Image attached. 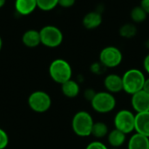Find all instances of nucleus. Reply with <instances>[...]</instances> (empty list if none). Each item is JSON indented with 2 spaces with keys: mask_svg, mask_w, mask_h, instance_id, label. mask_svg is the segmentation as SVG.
Returning <instances> with one entry per match:
<instances>
[{
  "mask_svg": "<svg viewBox=\"0 0 149 149\" xmlns=\"http://www.w3.org/2000/svg\"><path fill=\"white\" fill-rule=\"evenodd\" d=\"M105 69H106V67H105L100 61L93 63V64L91 65V66H90V71H91V72L93 73V74H96V75H100V74H102Z\"/></svg>",
  "mask_w": 149,
  "mask_h": 149,
  "instance_id": "obj_22",
  "label": "nucleus"
},
{
  "mask_svg": "<svg viewBox=\"0 0 149 149\" xmlns=\"http://www.w3.org/2000/svg\"><path fill=\"white\" fill-rule=\"evenodd\" d=\"M149 15V0H141V4H140Z\"/></svg>",
  "mask_w": 149,
  "mask_h": 149,
  "instance_id": "obj_28",
  "label": "nucleus"
},
{
  "mask_svg": "<svg viewBox=\"0 0 149 149\" xmlns=\"http://www.w3.org/2000/svg\"><path fill=\"white\" fill-rule=\"evenodd\" d=\"M143 69L149 75V53H148L143 59Z\"/></svg>",
  "mask_w": 149,
  "mask_h": 149,
  "instance_id": "obj_27",
  "label": "nucleus"
},
{
  "mask_svg": "<svg viewBox=\"0 0 149 149\" xmlns=\"http://www.w3.org/2000/svg\"><path fill=\"white\" fill-rule=\"evenodd\" d=\"M8 144L9 136L3 128H0V149H5L8 147Z\"/></svg>",
  "mask_w": 149,
  "mask_h": 149,
  "instance_id": "obj_23",
  "label": "nucleus"
},
{
  "mask_svg": "<svg viewBox=\"0 0 149 149\" xmlns=\"http://www.w3.org/2000/svg\"><path fill=\"white\" fill-rule=\"evenodd\" d=\"M109 132H110L109 127L105 122L96 121L93 123L91 135H93L94 138H96L98 140H100V139L107 137Z\"/></svg>",
  "mask_w": 149,
  "mask_h": 149,
  "instance_id": "obj_18",
  "label": "nucleus"
},
{
  "mask_svg": "<svg viewBox=\"0 0 149 149\" xmlns=\"http://www.w3.org/2000/svg\"><path fill=\"white\" fill-rule=\"evenodd\" d=\"M94 120L92 114L86 111L77 112L72 119V129L73 133L81 138L91 136Z\"/></svg>",
  "mask_w": 149,
  "mask_h": 149,
  "instance_id": "obj_2",
  "label": "nucleus"
},
{
  "mask_svg": "<svg viewBox=\"0 0 149 149\" xmlns=\"http://www.w3.org/2000/svg\"><path fill=\"white\" fill-rule=\"evenodd\" d=\"M103 85L107 92L113 94L119 93L123 91L122 76L116 73H110L105 77Z\"/></svg>",
  "mask_w": 149,
  "mask_h": 149,
  "instance_id": "obj_10",
  "label": "nucleus"
},
{
  "mask_svg": "<svg viewBox=\"0 0 149 149\" xmlns=\"http://www.w3.org/2000/svg\"><path fill=\"white\" fill-rule=\"evenodd\" d=\"M28 106L35 113H43L52 107V98L45 91H35L28 97Z\"/></svg>",
  "mask_w": 149,
  "mask_h": 149,
  "instance_id": "obj_7",
  "label": "nucleus"
},
{
  "mask_svg": "<svg viewBox=\"0 0 149 149\" xmlns=\"http://www.w3.org/2000/svg\"><path fill=\"white\" fill-rule=\"evenodd\" d=\"M96 93H97V92H96L94 89H93V88H87V89H86V90L84 91L83 96H84V98H85L86 100L91 102V100H92L93 99V97L95 96Z\"/></svg>",
  "mask_w": 149,
  "mask_h": 149,
  "instance_id": "obj_25",
  "label": "nucleus"
},
{
  "mask_svg": "<svg viewBox=\"0 0 149 149\" xmlns=\"http://www.w3.org/2000/svg\"><path fill=\"white\" fill-rule=\"evenodd\" d=\"M5 3H6V0H0V9L4 6Z\"/></svg>",
  "mask_w": 149,
  "mask_h": 149,
  "instance_id": "obj_30",
  "label": "nucleus"
},
{
  "mask_svg": "<svg viewBox=\"0 0 149 149\" xmlns=\"http://www.w3.org/2000/svg\"><path fill=\"white\" fill-rule=\"evenodd\" d=\"M103 17L101 12L98 10H93L89 11L84 16L82 19V24L86 30H94L101 25Z\"/></svg>",
  "mask_w": 149,
  "mask_h": 149,
  "instance_id": "obj_11",
  "label": "nucleus"
},
{
  "mask_svg": "<svg viewBox=\"0 0 149 149\" xmlns=\"http://www.w3.org/2000/svg\"><path fill=\"white\" fill-rule=\"evenodd\" d=\"M148 16V14L141 5L134 6L130 11V17L134 24L143 23L147 19Z\"/></svg>",
  "mask_w": 149,
  "mask_h": 149,
  "instance_id": "obj_19",
  "label": "nucleus"
},
{
  "mask_svg": "<svg viewBox=\"0 0 149 149\" xmlns=\"http://www.w3.org/2000/svg\"><path fill=\"white\" fill-rule=\"evenodd\" d=\"M127 149H149V138L138 133L133 134L128 140Z\"/></svg>",
  "mask_w": 149,
  "mask_h": 149,
  "instance_id": "obj_16",
  "label": "nucleus"
},
{
  "mask_svg": "<svg viewBox=\"0 0 149 149\" xmlns=\"http://www.w3.org/2000/svg\"><path fill=\"white\" fill-rule=\"evenodd\" d=\"M111 149H120V148H111Z\"/></svg>",
  "mask_w": 149,
  "mask_h": 149,
  "instance_id": "obj_33",
  "label": "nucleus"
},
{
  "mask_svg": "<svg viewBox=\"0 0 149 149\" xmlns=\"http://www.w3.org/2000/svg\"><path fill=\"white\" fill-rule=\"evenodd\" d=\"M131 106L135 113L149 112V93L141 90L131 95Z\"/></svg>",
  "mask_w": 149,
  "mask_h": 149,
  "instance_id": "obj_9",
  "label": "nucleus"
},
{
  "mask_svg": "<svg viewBox=\"0 0 149 149\" xmlns=\"http://www.w3.org/2000/svg\"><path fill=\"white\" fill-rule=\"evenodd\" d=\"M22 43L28 48H35L41 44L39 31L30 29L24 32L22 36Z\"/></svg>",
  "mask_w": 149,
  "mask_h": 149,
  "instance_id": "obj_14",
  "label": "nucleus"
},
{
  "mask_svg": "<svg viewBox=\"0 0 149 149\" xmlns=\"http://www.w3.org/2000/svg\"><path fill=\"white\" fill-rule=\"evenodd\" d=\"M145 46H146L147 49H148L149 50V38L146 40V42H145Z\"/></svg>",
  "mask_w": 149,
  "mask_h": 149,
  "instance_id": "obj_31",
  "label": "nucleus"
},
{
  "mask_svg": "<svg viewBox=\"0 0 149 149\" xmlns=\"http://www.w3.org/2000/svg\"><path fill=\"white\" fill-rule=\"evenodd\" d=\"M143 91L147 92L148 93H149V77L146 78L145 82H144V86H143Z\"/></svg>",
  "mask_w": 149,
  "mask_h": 149,
  "instance_id": "obj_29",
  "label": "nucleus"
},
{
  "mask_svg": "<svg viewBox=\"0 0 149 149\" xmlns=\"http://www.w3.org/2000/svg\"><path fill=\"white\" fill-rule=\"evenodd\" d=\"M123 60L122 52L114 45H108L104 47L99 55V61L106 68L118 67Z\"/></svg>",
  "mask_w": 149,
  "mask_h": 149,
  "instance_id": "obj_8",
  "label": "nucleus"
},
{
  "mask_svg": "<svg viewBox=\"0 0 149 149\" xmlns=\"http://www.w3.org/2000/svg\"><path fill=\"white\" fill-rule=\"evenodd\" d=\"M48 72L51 79L59 85L72 79V68L69 62L64 58L52 60L49 65Z\"/></svg>",
  "mask_w": 149,
  "mask_h": 149,
  "instance_id": "obj_3",
  "label": "nucleus"
},
{
  "mask_svg": "<svg viewBox=\"0 0 149 149\" xmlns=\"http://www.w3.org/2000/svg\"><path fill=\"white\" fill-rule=\"evenodd\" d=\"M107 138V142L112 147V148H120L127 141V134L116 128L111 130L108 133Z\"/></svg>",
  "mask_w": 149,
  "mask_h": 149,
  "instance_id": "obj_15",
  "label": "nucleus"
},
{
  "mask_svg": "<svg viewBox=\"0 0 149 149\" xmlns=\"http://www.w3.org/2000/svg\"><path fill=\"white\" fill-rule=\"evenodd\" d=\"M134 132L149 138V112L135 113Z\"/></svg>",
  "mask_w": 149,
  "mask_h": 149,
  "instance_id": "obj_12",
  "label": "nucleus"
},
{
  "mask_svg": "<svg viewBox=\"0 0 149 149\" xmlns=\"http://www.w3.org/2000/svg\"><path fill=\"white\" fill-rule=\"evenodd\" d=\"M138 29L134 23H127L120 27L119 34L124 38H133L137 35Z\"/></svg>",
  "mask_w": 149,
  "mask_h": 149,
  "instance_id": "obj_20",
  "label": "nucleus"
},
{
  "mask_svg": "<svg viewBox=\"0 0 149 149\" xmlns=\"http://www.w3.org/2000/svg\"><path fill=\"white\" fill-rule=\"evenodd\" d=\"M38 8L43 11H50L58 5V0H37Z\"/></svg>",
  "mask_w": 149,
  "mask_h": 149,
  "instance_id": "obj_21",
  "label": "nucleus"
},
{
  "mask_svg": "<svg viewBox=\"0 0 149 149\" xmlns=\"http://www.w3.org/2000/svg\"><path fill=\"white\" fill-rule=\"evenodd\" d=\"M86 149H109L106 144L101 142L100 141H91L87 146L86 147Z\"/></svg>",
  "mask_w": 149,
  "mask_h": 149,
  "instance_id": "obj_24",
  "label": "nucleus"
},
{
  "mask_svg": "<svg viewBox=\"0 0 149 149\" xmlns=\"http://www.w3.org/2000/svg\"><path fill=\"white\" fill-rule=\"evenodd\" d=\"M76 3V0H58V5L62 8L68 9L72 7Z\"/></svg>",
  "mask_w": 149,
  "mask_h": 149,
  "instance_id": "obj_26",
  "label": "nucleus"
},
{
  "mask_svg": "<svg viewBox=\"0 0 149 149\" xmlns=\"http://www.w3.org/2000/svg\"><path fill=\"white\" fill-rule=\"evenodd\" d=\"M41 44L48 48L58 47L64 40V35L62 31L52 24L45 25L39 31Z\"/></svg>",
  "mask_w": 149,
  "mask_h": 149,
  "instance_id": "obj_5",
  "label": "nucleus"
},
{
  "mask_svg": "<svg viewBox=\"0 0 149 149\" xmlns=\"http://www.w3.org/2000/svg\"><path fill=\"white\" fill-rule=\"evenodd\" d=\"M114 128L121 131L127 135L134 132L135 113L128 109H121L117 112L113 118Z\"/></svg>",
  "mask_w": 149,
  "mask_h": 149,
  "instance_id": "obj_6",
  "label": "nucleus"
},
{
  "mask_svg": "<svg viewBox=\"0 0 149 149\" xmlns=\"http://www.w3.org/2000/svg\"><path fill=\"white\" fill-rule=\"evenodd\" d=\"M2 48H3V39H2L1 36H0V52L2 50Z\"/></svg>",
  "mask_w": 149,
  "mask_h": 149,
  "instance_id": "obj_32",
  "label": "nucleus"
},
{
  "mask_svg": "<svg viewBox=\"0 0 149 149\" xmlns=\"http://www.w3.org/2000/svg\"><path fill=\"white\" fill-rule=\"evenodd\" d=\"M93 110L98 113H109L116 107L117 100L114 94L107 91L97 92L93 99L90 102Z\"/></svg>",
  "mask_w": 149,
  "mask_h": 149,
  "instance_id": "obj_4",
  "label": "nucleus"
},
{
  "mask_svg": "<svg viewBox=\"0 0 149 149\" xmlns=\"http://www.w3.org/2000/svg\"><path fill=\"white\" fill-rule=\"evenodd\" d=\"M37 8V0H15V10L21 16H28Z\"/></svg>",
  "mask_w": 149,
  "mask_h": 149,
  "instance_id": "obj_13",
  "label": "nucleus"
},
{
  "mask_svg": "<svg viewBox=\"0 0 149 149\" xmlns=\"http://www.w3.org/2000/svg\"><path fill=\"white\" fill-rule=\"evenodd\" d=\"M146 76L141 70L137 68L128 69L122 75L123 91L129 95H133L141 91Z\"/></svg>",
  "mask_w": 149,
  "mask_h": 149,
  "instance_id": "obj_1",
  "label": "nucleus"
},
{
  "mask_svg": "<svg viewBox=\"0 0 149 149\" xmlns=\"http://www.w3.org/2000/svg\"><path fill=\"white\" fill-rule=\"evenodd\" d=\"M61 92L64 96L69 99L76 98L79 93H80V86L79 84L76 81L72 79H69L68 81L65 82L61 85Z\"/></svg>",
  "mask_w": 149,
  "mask_h": 149,
  "instance_id": "obj_17",
  "label": "nucleus"
}]
</instances>
